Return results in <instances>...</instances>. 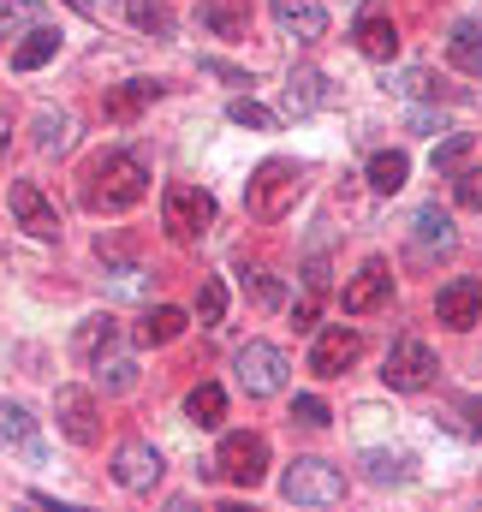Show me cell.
I'll use <instances>...</instances> for the list:
<instances>
[{
  "label": "cell",
  "instance_id": "cell-39",
  "mask_svg": "<svg viewBox=\"0 0 482 512\" xmlns=\"http://www.w3.org/2000/svg\"><path fill=\"white\" fill-rule=\"evenodd\" d=\"M316 298H322V286H310V292L292 304V322H298V328H310V322H316Z\"/></svg>",
  "mask_w": 482,
  "mask_h": 512
},
{
  "label": "cell",
  "instance_id": "cell-30",
  "mask_svg": "<svg viewBox=\"0 0 482 512\" xmlns=\"http://www.w3.org/2000/svg\"><path fill=\"white\" fill-rule=\"evenodd\" d=\"M96 382L108 387V393H131V387H137V364H131V358H102V364H96Z\"/></svg>",
  "mask_w": 482,
  "mask_h": 512
},
{
  "label": "cell",
  "instance_id": "cell-38",
  "mask_svg": "<svg viewBox=\"0 0 482 512\" xmlns=\"http://www.w3.org/2000/svg\"><path fill=\"white\" fill-rule=\"evenodd\" d=\"M399 90H405V96H447V90L435 84V72H423V66H417V72H405V78H399Z\"/></svg>",
  "mask_w": 482,
  "mask_h": 512
},
{
  "label": "cell",
  "instance_id": "cell-19",
  "mask_svg": "<svg viewBox=\"0 0 482 512\" xmlns=\"http://www.w3.org/2000/svg\"><path fill=\"white\" fill-rule=\"evenodd\" d=\"M72 137H78L72 114H54V108H42V114L30 120V143H36V155H66V149H72Z\"/></svg>",
  "mask_w": 482,
  "mask_h": 512
},
{
  "label": "cell",
  "instance_id": "cell-5",
  "mask_svg": "<svg viewBox=\"0 0 482 512\" xmlns=\"http://www.w3.org/2000/svg\"><path fill=\"white\" fill-rule=\"evenodd\" d=\"M233 370H239V387L250 399H274L286 387V376H292V358L280 346H268V340H250V346H239Z\"/></svg>",
  "mask_w": 482,
  "mask_h": 512
},
{
  "label": "cell",
  "instance_id": "cell-7",
  "mask_svg": "<svg viewBox=\"0 0 482 512\" xmlns=\"http://www.w3.org/2000/svg\"><path fill=\"white\" fill-rule=\"evenodd\" d=\"M387 387L393 393H423V387H435L441 376V364H435V352H429V340H417V334H405V340H393V352H387Z\"/></svg>",
  "mask_w": 482,
  "mask_h": 512
},
{
  "label": "cell",
  "instance_id": "cell-22",
  "mask_svg": "<svg viewBox=\"0 0 482 512\" xmlns=\"http://www.w3.org/2000/svg\"><path fill=\"white\" fill-rule=\"evenodd\" d=\"M185 328H191V322H185V310L155 304V310H143V322H137V346H173Z\"/></svg>",
  "mask_w": 482,
  "mask_h": 512
},
{
  "label": "cell",
  "instance_id": "cell-26",
  "mask_svg": "<svg viewBox=\"0 0 482 512\" xmlns=\"http://www.w3.org/2000/svg\"><path fill=\"white\" fill-rule=\"evenodd\" d=\"M203 24L215 36H250V6L244 0H209L203 6Z\"/></svg>",
  "mask_w": 482,
  "mask_h": 512
},
{
  "label": "cell",
  "instance_id": "cell-4",
  "mask_svg": "<svg viewBox=\"0 0 482 512\" xmlns=\"http://www.w3.org/2000/svg\"><path fill=\"white\" fill-rule=\"evenodd\" d=\"M280 489H286V501H298V507H334V501H346V477H340V465H328V459H292L286 477H280Z\"/></svg>",
  "mask_w": 482,
  "mask_h": 512
},
{
  "label": "cell",
  "instance_id": "cell-35",
  "mask_svg": "<svg viewBox=\"0 0 482 512\" xmlns=\"http://www.w3.org/2000/svg\"><path fill=\"white\" fill-rule=\"evenodd\" d=\"M36 24H42V12L30 0H0V36L6 30H36Z\"/></svg>",
  "mask_w": 482,
  "mask_h": 512
},
{
  "label": "cell",
  "instance_id": "cell-45",
  "mask_svg": "<svg viewBox=\"0 0 482 512\" xmlns=\"http://www.w3.org/2000/svg\"><path fill=\"white\" fill-rule=\"evenodd\" d=\"M0 143H6V126H0Z\"/></svg>",
  "mask_w": 482,
  "mask_h": 512
},
{
  "label": "cell",
  "instance_id": "cell-14",
  "mask_svg": "<svg viewBox=\"0 0 482 512\" xmlns=\"http://www.w3.org/2000/svg\"><path fill=\"white\" fill-rule=\"evenodd\" d=\"M6 203H12V221H18L30 239H60V215H54V203H48L30 179H18Z\"/></svg>",
  "mask_w": 482,
  "mask_h": 512
},
{
  "label": "cell",
  "instance_id": "cell-24",
  "mask_svg": "<svg viewBox=\"0 0 482 512\" xmlns=\"http://www.w3.org/2000/svg\"><path fill=\"white\" fill-rule=\"evenodd\" d=\"M185 417L191 423H203V429H221V417H227V393L215 382H197L185 393Z\"/></svg>",
  "mask_w": 482,
  "mask_h": 512
},
{
  "label": "cell",
  "instance_id": "cell-43",
  "mask_svg": "<svg viewBox=\"0 0 482 512\" xmlns=\"http://www.w3.org/2000/svg\"><path fill=\"white\" fill-rule=\"evenodd\" d=\"M465 417H471V435H482V399H471V405H465Z\"/></svg>",
  "mask_w": 482,
  "mask_h": 512
},
{
  "label": "cell",
  "instance_id": "cell-25",
  "mask_svg": "<svg viewBox=\"0 0 482 512\" xmlns=\"http://www.w3.org/2000/svg\"><path fill=\"white\" fill-rule=\"evenodd\" d=\"M405 179H411V161H405V149H381V155H369V185H375L381 197H393Z\"/></svg>",
  "mask_w": 482,
  "mask_h": 512
},
{
  "label": "cell",
  "instance_id": "cell-11",
  "mask_svg": "<svg viewBox=\"0 0 482 512\" xmlns=\"http://www.w3.org/2000/svg\"><path fill=\"white\" fill-rule=\"evenodd\" d=\"M358 358H363V334L358 328H328V334H316V346H310V370H316L322 382L346 376Z\"/></svg>",
  "mask_w": 482,
  "mask_h": 512
},
{
  "label": "cell",
  "instance_id": "cell-40",
  "mask_svg": "<svg viewBox=\"0 0 482 512\" xmlns=\"http://www.w3.org/2000/svg\"><path fill=\"white\" fill-rule=\"evenodd\" d=\"M203 72H209V78H227V84H250L239 66H227V60H203Z\"/></svg>",
  "mask_w": 482,
  "mask_h": 512
},
{
  "label": "cell",
  "instance_id": "cell-9",
  "mask_svg": "<svg viewBox=\"0 0 482 512\" xmlns=\"http://www.w3.org/2000/svg\"><path fill=\"white\" fill-rule=\"evenodd\" d=\"M387 298H393V268H387L381 256H369L358 274L346 280V292H340V310H346V316H369V310H381Z\"/></svg>",
  "mask_w": 482,
  "mask_h": 512
},
{
  "label": "cell",
  "instance_id": "cell-2",
  "mask_svg": "<svg viewBox=\"0 0 482 512\" xmlns=\"http://www.w3.org/2000/svg\"><path fill=\"white\" fill-rule=\"evenodd\" d=\"M304 197V167L298 161H262L256 173H250V185H244V209L256 215V221H286L292 215V203Z\"/></svg>",
  "mask_w": 482,
  "mask_h": 512
},
{
  "label": "cell",
  "instance_id": "cell-27",
  "mask_svg": "<svg viewBox=\"0 0 482 512\" xmlns=\"http://www.w3.org/2000/svg\"><path fill=\"white\" fill-rule=\"evenodd\" d=\"M125 12H131L137 30H149V36H173V12H167L161 0H125Z\"/></svg>",
  "mask_w": 482,
  "mask_h": 512
},
{
  "label": "cell",
  "instance_id": "cell-15",
  "mask_svg": "<svg viewBox=\"0 0 482 512\" xmlns=\"http://www.w3.org/2000/svg\"><path fill=\"white\" fill-rule=\"evenodd\" d=\"M274 24L292 42H322L328 36V6L322 0H274Z\"/></svg>",
  "mask_w": 482,
  "mask_h": 512
},
{
  "label": "cell",
  "instance_id": "cell-44",
  "mask_svg": "<svg viewBox=\"0 0 482 512\" xmlns=\"http://www.w3.org/2000/svg\"><path fill=\"white\" fill-rule=\"evenodd\" d=\"M72 12H84V18H96V0H66Z\"/></svg>",
  "mask_w": 482,
  "mask_h": 512
},
{
  "label": "cell",
  "instance_id": "cell-13",
  "mask_svg": "<svg viewBox=\"0 0 482 512\" xmlns=\"http://www.w3.org/2000/svg\"><path fill=\"white\" fill-rule=\"evenodd\" d=\"M435 316H441V328H477L482 316V280H471V274H459V280H447L441 292H435Z\"/></svg>",
  "mask_w": 482,
  "mask_h": 512
},
{
  "label": "cell",
  "instance_id": "cell-1",
  "mask_svg": "<svg viewBox=\"0 0 482 512\" xmlns=\"http://www.w3.org/2000/svg\"><path fill=\"white\" fill-rule=\"evenodd\" d=\"M143 191H149V167H143V155H131V149L102 155V161L84 173V203H90L96 215H125V209H137Z\"/></svg>",
  "mask_w": 482,
  "mask_h": 512
},
{
  "label": "cell",
  "instance_id": "cell-20",
  "mask_svg": "<svg viewBox=\"0 0 482 512\" xmlns=\"http://www.w3.org/2000/svg\"><path fill=\"white\" fill-rule=\"evenodd\" d=\"M447 60H453L459 72L482 78V24L477 18H459V24L447 30Z\"/></svg>",
  "mask_w": 482,
  "mask_h": 512
},
{
  "label": "cell",
  "instance_id": "cell-37",
  "mask_svg": "<svg viewBox=\"0 0 482 512\" xmlns=\"http://www.w3.org/2000/svg\"><path fill=\"white\" fill-rule=\"evenodd\" d=\"M453 197L482 215V167H459V173H453Z\"/></svg>",
  "mask_w": 482,
  "mask_h": 512
},
{
  "label": "cell",
  "instance_id": "cell-16",
  "mask_svg": "<svg viewBox=\"0 0 482 512\" xmlns=\"http://www.w3.org/2000/svg\"><path fill=\"white\" fill-rule=\"evenodd\" d=\"M322 102H328V78H322L316 66L292 72V78H286V90H280V114H286V120H310Z\"/></svg>",
  "mask_w": 482,
  "mask_h": 512
},
{
  "label": "cell",
  "instance_id": "cell-31",
  "mask_svg": "<svg viewBox=\"0 0 482 512\" xmlns=\"http://www.w3.org/2000/svg\"><path fill=\"white\" fill-rule=\"evenodd\" d=\"M227 120H233V126H244V131H274V114H268L262 102H250V96H239V102L227 108Z\"/></svg>",
  "mask_w": 482,
  "mask_h": 512
},
{
  "label": "cell",
  "instance_id": "cell-3",
  "mask_svg": "<svg viewBox=\"0 0 482 512\" xmlns=\"http://www.w3.org/2000/svg\"><path fill=\"white\" fill-rule=\"evenodd\" d=\"M161 215H167V233L173 245H197L209 227H215V197L203 185H167L161 197Z\"/></svg>",
  "mask_w": 482,
  "mask_h": 512
},
{
  "label": "cell",
  "instance_id": "cell-32",
  "mask_svg": "<svg viewBox=\"0 0 482 512\" xmlns=\"http://www.w3.org/2000/svg\"><path fill=\"white\" fill-rule=\"evenodd\" d=\"M465 155H471V137H465V131H453L447 143H435V173H459V167H465Z\"/></svg>",
  "mask_w": 482,
  "mask_h": 512
},
{
  "label": "cell",
  "instance_id": "cell-17",
  "mask_svg": "<svg viewBox=\"0 0 482 512\" xmlns=\"http://www.w3.org/2000/svg\"><path fill=\"white\" fill-rule=\"evenodd\" d=\"M161 96V84L155 78H131V84H120V90H108L102 96V114L114 120V126H131V120H143V108Z\"/></svg>",
  "mask_w": 482,
  "mask_h": 512
},
{
  "label": "cell",
  "instance_id": "cell-10",
  "mask_svg": "<svg viewBox=\"0 0 482 512\" xmlns=\"http://www.w3.org/2000/svg\"><path fill=\"white\" fill-rule=\"evenodd\" d=\"M161 447L155 441H125L120 453H114V483L120 489H131V495H149L155 483H161Z\"/></svg>",
  "mask_w": 482,
  "mask_h": 512
},
{
  "label": "cell",
  "instance_id": "cell-28",
  "mask_svg": "<svg viewBox=\"0 0 482 512\" xmlns=\"http://www.w3.org/2000/svg\"><path fill=\"white\" fill-rule=\"evenodd\" d=\"M0 441H6V447H30V441H36V423H30L24 405H0Z\"/></svg>",
  "mask_w": 482,
  "mask_h": 512
},
{
  "label": "cell",
  "instance_id": "cell-34",
  "mask_svg": "<svg viewBox=\"0 0 482 512\" xmlns=\"http://www.w3.org/2000/svg\"><path fill=\"white\" fill-rule=\"evenodd\" d=\"M369 477H375V483H411L417 471H411L405 453H399V459H393V453H375V459H369Z\"/></svg>",
  "mask_w": 482,
  "mask_h": 512
},
{
  "label": "cell",
  "instance_id": "cell-42",
  "mask_svg": "<svg viewBox=\"0 0 482 512\" xmlns=\"http://www.w3.org/2000/svg\"><path fill=\"white\" fill-rule=\"evenodd\" d=\"M411 131H423V137H435V131H447V120H435V114H411Z\"/></svg>",
  "mask_w": 482,
  "mask_h": 512
},
{
  "label": "cell",
  "instance_id": "cell-21",
  "mask_svg": "<svg viewBox=\"0 0 482 512\" xmlns=\"http://www.w3.org/2000/svg\"><path fill=\"white\" fill-rule=\"evenodd\" d=\"M352 36H358V48L369 54V60H393V54H399V30H393L387 12H363Z\"/></svg>",
  "mask_w": 482,
  "mask_h": 512
},
{
  "label": "cell",
  "instance_id": "cell-12",
  "mask_svg": "<svg viewBox=\"0 0 482 512\" xmlns=\"http://www.w3.org/2000/svg\"><path fill=\"white\" fill-rule=\"evenodd\" d=\"M459 251V233H453V215H441L435 203L417 209L411 221V262H441V256Z\"/></svg>",
  "mask_w": 482,
  "mask_h": 512
},
{
  "label": "cell",
  "instance_id": "cell-41",
  "mask_svg": "<svg viewBox=\"0 0 482 512\" xmlns=\"http://www.w3.org/2000/svg\"><path fill=\"white\" fill-rule=\"evenodd\" d=\"M114 286H120V292H143V268H131V262L114 268Z\"/></svg>",
  "mask_w": 482,
  "mask_h": 512
},
{
  "label": "cell",
  "instance_id": "cell-36",
  "mask_svg": "<svg viewBox=\"0 0 482 512\" xmlns=\"http://www.w3.org/2000/svg\"><path fill=\"white\" fill-rule=\"evenodd\" d=\"M334 411H328V399H316V393H298L292 399V423H304V429H322Z\"/></svg>",
  "mask_w": 482,
  "mask_h": 512
},
{
  "label": "cell",
  "instance_id": "cell-18",
  "mask_svg": "<svg viewBox=\"0 0 482 512\" xmlns=\"http://www.w3.org/2000/svg\"><path fill=\"white\" fill-rule=\"evenodd\" d=\"M114 346H120V322H114V316H84V322H78V334H72L78 364H102Z\"/></svg>",
  "mask_w": 482,
  "mask_h": 512
},
{
  "label": "cell",
  "instance_id": "cell-23",
  "mask_svg": "<svg viewBox=\"0 0 482 512\" xmlns=\"http://www.w3.org/2000/svg\"><path fill=\"white\" fill-rule=\"evenodd\" d=\"M60 54V30H48V24H36L18 48H12V72H36V66H48Z\"/></svg>",
  "mask_w": 482,
  "mask_h": 512
},
{
  "label": "cell",
  "instance_id": "cell-6",
  "mask_svg": "<svg viewBox=\"0 0 482 512\" xmlns=\"http://www.w3.org/2000/svg\"><path fill=\"white\" fill-rule=\"evenodd\" d=\"M215 477H221V483H233V489H256V483L268 477V441H262V435H250V429L227 435V441H221V453H215Z\"/></svg>",
  "mask_w": 482,
  "mask_h": 512
},
{
  "label": "cell",
  "instance_id": "cell-8",
  "mask_svg": "<svg viewBox=\"0 0 482 512\" xmlns=\"http://www.w3.org/2000/svg\"><path fill=\"white\" fill-rule=\"evenodd\" d=\"M54 417H60V435H66L72 447H96V441H102L96 393H84V387H60V393H54Z\"/></svg>",
  "mask_w": 482,
  "mask_h": 512
},
{
  "label": "cell",
  "instance_id": "cell-33",
  "mask_svg": "<svg viewBox=\"0 0 482 512\" xmlns=\"http://www.w3.org/2000/svg\"><path fill=\"white\" fill-rule=\"evenodd\" d=\"M244 292H250L262 310H274V304L286 298V292H280V280H274V274H262V268H244Z\"/></svg>",
  "mask_w": 482,
  "mask_h": 512
},
{
  "label": "cell",
  "instance_id": "cell-29",
  "mask_svg": "<svg viewBox=\"0 0 482 512\" xmlns=\"http://www.w3.org/2000/svg\"><path fill=\"white\" fill-rule=\"evenodd\" d=\"M197 316H203V328H221V316H227V286L215 274L197 286Z\"/></svg>",
  "mask_w": 482,
  "mask_h": 512
}]
</instances>
